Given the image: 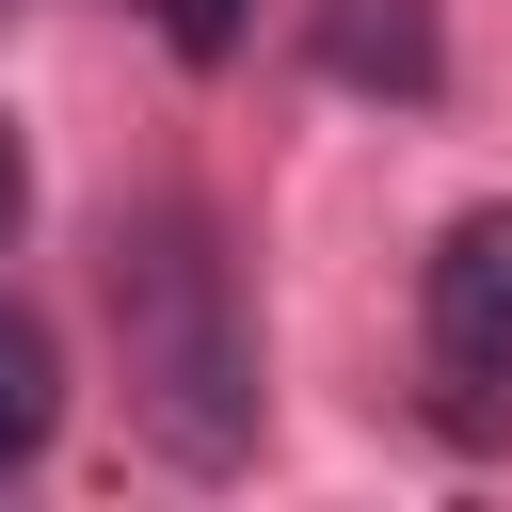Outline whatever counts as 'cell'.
Segmentation results:
<instances>
[{
  "mask_svg": "<svg viewBox=\"0 0 512 512\" xmlns=\"http://www.w3.org/2000/svg\"><path fill=\"white\" fill-rule=\"evenodd\" d=\"M416 336H432L448 384H512V208H480V224L432 240V272H416Z\"/></svg>",
  "mask_w": 512,
  "mask_h": 512,
  "instance_id": "obj_2",
  "label": "cell"
},
{
  "mask_svg": "<svg viewBox=\"0 0 512 512\" xmlns=\"http://www.w3.org/2000/svg\"><path fill=\"white\" fill-rule=\"evenodd\" d=\"M48 416H64V352H48L32 304H0V480L48 448Z\"/></svg>",
  "mask_w": 512,
  "mask_h": 512,
  "instance_id": "obj_4",
  "label": "cell"
},
{
  "mask_svg": "<svg viewBox=\"0 0 512 512\" xmlns=\"http://www.w3.org/2000/svg\"><path fill=\"white\" fill-rule=\"evenodd\" d=\"M112 320H128V400H144V432H160L192 480H224V464L256 448V320H240V288H224V256H208L192 208H144V224L112 240Z\"/></svg>",
  "mask_w": 512,
  "mask_h": 512,
  "instance_id": "obj_1",
  "label": "cell"
},
{
  "mask_svg": "<svg viewBox=\"0 0 512 512\" xmlns=\"http://www.w3.org/2000/svg\"><path fill=\"white\" fill-rule=\"evenodd\" d=\"M144 16H160L176 64H224V48H240V0H144Z\"/></svg>",
  "mask_w": 512,
  "mask_h": 512,
  "instance_id": "obj_5",
  "label": "cell"
},
{
  "mask_svg": "<svg viewBox=\"0 0 512 512\" xmlns=\"http://www.w3.org/2000/svg\"><path fill=\"white\" fill-rule=\"evenodd\" d=\"M320 64L352 80V96H432V0H320Z\"/></svg>",
  "mask_w": 512,
  "mask_h": 512,
  "instance_id": "obj_3",
  "label": "cell"
},
{
  "mask_svg": "<svg viewBox=\"0 0 512 512\" xmlns=\"http://www.w3.org/2000/svg\"><path fill=\"white\" fill-rule=\"evenodd\" d=\"M16 208H32V160H16V128H0V240H16Z\"/></svg>",
  "mask_w": 512,
  "mask_h": 512,
  "instance_id": "obj_6",
  "label": "cell"
}]
</instances>
